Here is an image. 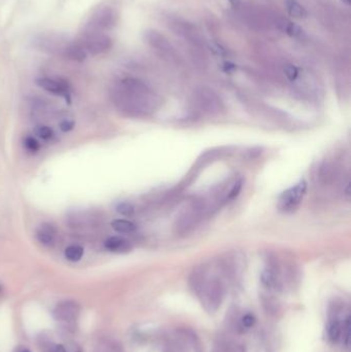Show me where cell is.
Here are the masks:
<instances>
[{"instance_id":"ffe728a7","label":"cell","mask_w":351,"mask_h":352,"mask_svg":"<svg viewBox=\"0 0 351 352\" xmlns=\"http://www.w3.org/2000/svg\"><path fill=\"white\" fill-rule=\"evenodd\" d=\"M35 134L42 140H51L54 137V131L49 126L39 125L35 128Z\"/></svg>"},{"instance_id":"4fadbf2b","label":"cell","mask_w":351,"mask_h":352,"mask_svg":"<svg viewBox=\"0 0 351 352\" xmlns=\"http://www.w3.org/2000/svg\"><path fill=\"white\" fill-rule=\"evenodd\" d=\"M88 53L85 50L83 43L80 41L75 42H69L66 47L63 56L66 57L69 60L76 61V62H83L86 60Z\"/></svg>"},{"instance_id":"ac0fdd59","label":"cell","mask_w":351,"mask_h":352,"mask_svg":"<svg viewBox=\"0 0 351 352\" xmlns=\"http://www.w3.org/2000/svg\"><path fill=\"white\" fill-rule=\"evenodd\" d=\"M84 256V248L79 245H70L65 249V257L70 261H78Z\"/></svg>"},{"instance_id":"3957f363","label":"cell","mask_w":351,"mask_h":352,"mask_svg":"<svg viewBox=\"0 0 351 352\" xmlns=\"http://www.w3.org/2000/svg\"><path fill=\"white\" fill-rule=\"evenodd\" d=\"M307 191V183L301 180L296 185L284 191L278 199V209L283 213H292L298 209Z\"/></svg>"},{"instance_id":"9c48e42d","label":"cell","mask_w":351,"mask_h":352,"mask_svg":"<svg viewBox=\"0 0 351 352\" xmlns=\"http://www.w3.org/2000/svg\"><path fill=\"white\" fill-rule=\"evenodd\" d=\"M79 306L73 301H65L58 304L54 309V316L59 321L70 322L77 318L79 314Z\"/></svg>"},{"instance_id":"f546056e","label":"cell","mask_w":351,"mask_h":352,"mask_svg":"<svg viewBox=\"0 0 351 352\" xmlns=\"http://www.w3.org/2000/svg\"><path fill=\"white\" fill-rule=\"evenodd\" d=\"M22 352H30V351L29 350H23Z\"/></svg>"},{"instance_id":"2e32d148","label":"cell","mask_w":351,"mask_h":352,"mask_svg":"<svg viewBox=\"0 0 351 352\" xmlns=\"http://www.w3.org/2000/svg\"><path fill=\"white\" fill-rule=\"evenodd\" d=\"M111 228L118 233L122 234H132L136 231V225L127 220H114L111 222Z\"/></svg>"},{"instance_id":"f1b7e54d","label":"cell","mask_w":351,"mask_h":352,"mask_svg":"<svg viewBox=\"0 0 351 352\" xmlns=\"http://www.w3.org/2000/svg\"><path fill=\"white\" fill-rule=\"evenodd\" d=\"M342 1H343V2H344V3H346V4H350L351 0H342Z\"/></svg>"},{"instance_id":"7c38bea8","label":"cell","mask_w":351,"mask_h":352,"mask_svg":"<svg viewBox=\"0 0 351 352\" xmlns=\"http://www.w3.org/2000/svg\"><path fill=\"white\" fill-rule=\"evenodd\" d=\"M104 246L107 250L114 254H126L132 249L131 242L127 239L119 236H112L106 239L104 242Z\"/></svg>"},{"instance_id":"30bf717a","label":"cell","mask_w":351,"mask_h":352,"mask_svg":"<svg viewBox=\"0 0 351 352\" xmlns=\"http://www.w3.org/2000/svg\"><path fill=\"white\" fill-rule=\"evenodd\" d=\"M37 84L47 92L55 95H67L69 92L68 84L63 79H55L50 77H40L37 80Z\"/></svg>"},{"instance_id":"7a4b0ae2","label":"cell","mask_w":351,"mask_h":352,"mask_svg":"<svg viewBox=\"0 0 351 352\" xmlns=\"http://www.w3.org/2000/svg\"><path fill=\"white\" fill-rule=\"evenodd\" d=\"M192 284L205 309L208 312L218 311L224 297V286L220 279H207L204 273H199L195 274Z\"/></svg>"},{"instance_id":"4316f807","label":"cell","mask_w":351,"mask_h":352,"mask_svg":"<svg viewBox=\"0 0 351 352\" xmlns=\"http://www.w3.org/2000/svg\"><path fill=\"white\" fill-rule=\"evenodd\" d=\"M233 7H239L241 5L240 0H228Z\"/></svg>"},{"instance_id":"83f0119b","label":"cell","mask_w":351,"mask_h":352,"mask_svg":"<svg viewBox=\"0 0 351 352\" xmlns=\"http://www.w3.org/2000/svg\"><path fill=\"white\" fill-rule=\"evenodd\" d=\"M235 352H245V349L243 348V347H241V346H239V347L235 350Z\"/></svg>"},{"instance_id":"5b68a950","label":"cell","mask_w":351,"mask_h":352,"mask_svg":"<svg viewBox=\"0 0 351 352\" xmlns=\"http://www.w3.org/2000/svg\"><path fill=\"white\" fill-rule=\"evenodd\" d=\"M145 39L160 57L171 62L177 59V54L174 48L163 34L156 30H148L145 33Z\"/></svg>"},{"instance_id":"9a60e30c","label":"cell","mask_w":351,"mask_h":352,"mask_svg":"<svg viewBox=\"0 0 351 352\" xmlns=\"http://www.w3.org/2000/svg\"><path fill=\"white\" fill-rule=\"evenodd\" d=\"M278 28L281 29L282 31H284L285 33H287L289 35L293 36V37H296V38H300L303 36V30L300 28L299 26H296V24L287 21V20H280V21H277V24Z\"/></svg>"},{"instance_id":"cb8c5ba5","label":"cell","mask_w":351,"mask_h":352,"mask_svg":"<svg viewBox=\"0 0 351 352\" xmlns=\"http://www.w3.org/2000/svg\"><path fill=\"white\" fill-rule=\"evenodd\" d=\"M59 127H60V129H61L62 132H65V133H66V132H69V131H71V130L74 129V122L71 121V120H64V121H62V122L60 123Z\"/></svg>"},{"instance_id":"d6986e66","label":"cell","mask_w":351,"mask_h":352,"mask_svg":"<svg viewBox=\"0 0 351 352\" xmlns=\"http://www.w3.org/2000/svg\"><path fill=\"white\" fill-rule=\"evenodd\" d=\"M115 210L118 213H120L123 216H126V218H131V216L134 215L135 213V208L132 203L130 202H120L115 207Z\"/></svg>"},{"instance_id":"8992f818","label":"cell","mask_w":351,"mask_h":352,"mask_svg":"<svg viewBox=\"0 0 351 352\" xmlns=\"http://www.w3.org/2000/svg\"><path fill=\"white\" fill-rule=\"evenodd\" d=\"M119 14L114 8L106 6L98 10L90 19L87 30L103 32L111 30L118 23Z\"/></svg>"},{"instance_id":"603a6c76","label":"cell","mask_w":351,"mask_h":352,"mask_svg":"<svg viewBox=\"0 0 351 352\" xmlns=\"http://www.w3.org/2000/svg\"><path fill=\"white\" fill-rule=\"evenodd\" d=\"M255 322H256V317L254 316L253 314H250V313L245 314L244 316H243L242 319H241L242 327L246 328V329H249V328L253 327L255 324Z\"/></svg>"},{"instance_id":"4dcf8cb0","label":"cell","mask_w":351,"mask_h":352,"mask_svg":"<svg viewBox=\"0 0 351 352\" xmlns=\"http://www.w3.org/2000/svg\"><path fill=\"white\" fill-rule=\"evenodd\" d=\"M217 352H223L222 350H219V351H217Z\"/></svg>"},{"instance_id":"44dd1931","label":"cell","mask_w":351,"mask_h":352,"mask_svg":"<svg viewBox=\"0 0 351 352\" xmlns=\"http://www.w3.org/2000/svg\"><path fill=\"white\" fill-rule=\"evenodd\" d=\"M24 146L27 148V150H29L30 152H37L39 150V148H40L38 141L31 136L25 138Z\"/></svg>"},{"instance_id":"6da1fadb","label":"cell","mask_w":351,"mask_h":352,"mask_svg":"<svg viewBox=\"0 0 351 352\" xmlns=\"http://www.w3.org/2000/svg\"><path fill=\"white\" fill-rule=\"evenodd\" d=\"M112 98L120 111L132 117L148 116L161 104V99L154 90L145 82L134 77L120 80L113 90Z\"/></svg>"},{"instance_id":"52a82bcc","label":"cell","mask_w":351,"mask_h":352,"mask_svg":"<svg viewBox=\"0 0 351 352\" xmlns=\"http://www.w3.org/2000/svg\"><path fill=\"white\" fill-rule=\"evenodd\" d=\"M195 102L200 110L208 114H218L222 110L220 97L208 88H200L195 93Z\"/></svg>"},{"instance_id":"8fae6325","label":"cell","mask_w":351,"mask_h":352,"mask_svg":"<svg viewBox=\"0 0 351 352\" xmlns=\"http://www.w3.org/2000/svg\"><path fill=\"white\" fill-rule=\"evenodd\" d=\"M57 229L55 225L50 222H43L39 224L37 230V238L40 244L44 246H51L56 240Z\"/></svg>"},{"instance_id":"e0dca14e","label":"cell","mask_w":351,"mask_h":352,"mask_svg":"<svg viewBox=\"0 0 351 352\" xmlns=\"http://www.w3.org/2000/svg\"><path fill=\"white\" fill-rule=\"evenodd\" d=\"M286 8L289 14L296 18V19H304L307 16V12H306L305 8L299 2H296V0H287Z\"/></svg>"},{"instance_id":"d4e9b609","label":"cell","mask_w":351,"mask_h":352,"mask_svg":"<svg viewBox=\"0 0 351 352\" xmlns=\"http://www.w3.org/2000/svg\"><path fill=\"white\" fill-rule=\"evenodd\" d=\"M164 352H184V350L177 345H169Z\"/></svg>"},{"instance_id":"5bb4252c","label":"cell","mask_w":351,"mask_h":352,"mask_svg":"<svg viewBox=\"0 0 351 352\" xmlns=\"http://www.w3.org/2000/svg\"><path fill=\"white\" fill-rule=\"evenodd\" d=\"M344 320V319H343ZM343 320H341L339 317L332 318L329 324V338L333 342H338L342 340V332H343Z\"/></svg>"},{"instance_id":"ba28073f","label":"cell","mask_w":351,"mask_h":352,"mask_svg":"<svg viewBox=\"0 0 351 352\" xmlns=\"http://www.w3.org/2000/svg\"><path fill=\"white\" fill-rule=\"evenodd\" d=\"M68 41L65 37H63L60 34L49 33V34H40L34 40V44L40 50L48 52L50 54H60L63 55L66 47L68 46Z\"/></svg>"},{"instance_id":"484cf974","label":"cell","mask_w":351,"mask_h":352,"mask_svg":"<svg viewBox=\"0 0 351 352\" xmlns=\"http://www.w3.org/2000/svg\"><path fill=\"white\" fill-rule=\"evenodd\" d=\"M50 352H67V350L65 349V347L63 346V345L56 344V345H54V346L51 348Z\"/></svg>"},{"instance_id":"7402d4cb","label":"cell","mask_w":351,"mask_h":352,"mask_svg":"<svg viewBox=\"0 0 351 352\" xmlns=\"http://www.w3.org/2000/svg\"><path fill=\"white\" fill-rule=\"evenodd\" d=\"M284 74L287 76V78L294 82V80H296L299 76V69L294 65L289 64L284 67Z\"/></svg>"},{"instance_id":"277c9868","label":"cell","mask_w":351,"mask_h":352,"mask_svg":"<svg viewBox=\"0 0 351 352\" xmlns=\"http://www.w3.org/2000/svg\"><path fill=\"white\" fill-rule=\"evenodd\" d=\"M85 50L92 56H98L109 52L112 48V39L103 32L87 30L80 41Z\"/></svg>"}]
</instances>
